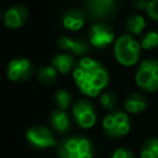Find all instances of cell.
<instances>
[{
    "label": "cell",
    "mask_w": 158,
    "mask_h": 158,
    "mask_svg": "<svg viewBox=\"0 0 158 158\" xmlns=\"http://www.w3.org/2000/svg\"><path fill=\"white\" fill-rule=\"evenodd\" d=\"M78 89L89 98H95L107 86L110 77L106 68L91 57H81L73 69Z\"/></svg>",
    "instance_id": "obj_1"
},
{
    "label": "cell",
    "mask_w": 158,
    "mask_h": 158,
    "mask_svg": "<svg viewBox=\"0 0 158 158\" xmlns=\"http://www.w3.org/2000/svg\"><path fill=\"white\" fill-rule=\"evenodd\" d=\"M94 146L89 138L73 135L63 138L57 147L59 158H94Z\"/></svg>",
    "instance_id": "obj_2"
},
{
    "label": "cell",
    "mask_w": 158,
    "mask_h": 158,
    "mask_svg": "<svg viewBox=\"0 0 158 158\" xmlns=\"http://www.w3.org/2000/svg\"><path fill=\"white\" fill-rule=\"evenodd\" d=\"M114 54L121 65L133 67L141 57V43H138L131 35H122L115 42Z\"/></svg>",
    "instance_id": "obj_3"
},
{
    "label": "cell",
    "mask_w": 158,
    "mask_h": 158,
    "mask_svg": "<svg viewBox=\"0 0 158 158\" xmlns=\"http://www.w3.org/2000/svg\"><path fill=\"white\" fill-rule=\"evenodd\" d=\"M135 80L144 91L153 93L158 90V60L153 58L143 60L136 72Z\"/></svg>",
    "instance_id": "obj_4"
},
{
    "label": "cell",
    "mask_w": 158,
    "mask_h": 158,
    "mask_svg": "<svg viewBox=\"0 0 158 158\" xmlns=\"http://www.w3.org/2000/svg\"><path fill=\"white\" fill-rule=\"evenodd\" d=\"M102 130L104 133L110 138H121L126 136L131 130L128 115L121 110L112 111L104 117Z\"/></svg>",
    "instance_id": "obj_5"
},
{
    "label": "cell",
    "mask_w": 158,
    "mask_h": 158,
    "mask_svg": "<svg viewBox=\"0 0 158 158\" xmlns=\"http://www.w3.org/2000/svg\"><path fill=\"white\" fill-rule=\"evenodd\" d=\"M89 42L93 47L102 49L110 46L115 40V32L112 27L106 23L105 21H96L94 22L88 31Z\"/></svg>",
    "instance_id": "obj_6"
},
{
    "label": "cell",
    "mask_w": 158,
    "mask_h": 158,
    "mask_svg": "<svg viewBox=\"0 0 158 158\" xmlns=\"http://www.w3.org/2000/svg\"><path fill=\"white\" fill-rule=\"evenodd\" d=\"M26 141L30 146L37 149L54 147L57 144L53 132L43 125H33L26 131Z\"/></svg>",
    "instance_id": "obj_7"
},
{
    "label": "cell",
    "mask_w": 158,
    "mask_h": 158,
    "mask_svg": "<svg viewBox=\"0 0 158 158\" xmlns=\"http://www.w3.org/2000/svg\"><path fill=\"white\" fill-rule=\"evenodd\" d=\"M73 118L81 128H91L96 122V112L91 101L86 99L78 100L72 109Z\"/></svg>",
    "instance_id": "obj_8"
},
{
    "label": "cell",
    "mask_w": 158,
    "mask_h": 158,
    "mask_svg": "<svg viewBox=\"0 0 158 158\" xmlns=\"http://www.w3.org/2000/svg\"><path fill=\"white\" fill-rule=\"evenodd\" d=\"M85 5L93 21L109 20L116 11V0H85Z\"/></svg>",
    "instance_id": "obj_9"
},
{
    "label": "cell",
    "mask_w": 158,
    "mask_h": 158,
    "mask_svg": "<svg viewBox=\"0 0 158 158\" xmlns=\"http://www.w3.org/2000/svg\"><path fill=\"white\" fill-rule=\"evenodd\" d=\"M33 64L27 58H14L7 63L6 75L12 81H26L33 74Z\"/></svg>",
    "instance_id": "obj_10"
},
{
    "label": "cell",
    "mask_w": 158,
    "mask_h": 158,
    "mask_svg": "<svg viewBox=\"0 0 158 158\" xmlns=\"http://www.w3.org/2000/svg\"><path fill=\"white\" fill-rule=\"evenodd\" d=\"M90 42L84 40L83 37H70V36H62L58 40V46L62 49L70 52L74 56H84L90 52Z\"/></svg>",
    "instance_id": "obj_11"
},
{
    "label": "cell",
    "mask_w": 158,
    "mask_h": 158,
    "mask_svg": "<svg viewBox=\"0 0 158 158\" xmlns=\"http://www.w3.org/2000/svg\"><path fill=\"white\" fill-rule=\"evenodd\" d=\"M28 17V11L23 5L15 4L6 9L4 14L5 26L9 28H20L25 25Z\"/></svg>",
    "instance_id": "obj_12"
},
{
    "label": "cell",
    "mask_w": 158,
    "mask_h": 158,
    "mask_svg": "<svg viewBox=\"0 0 158 158\" xmlns=\"http://www.w3.org/2000/svg\"><path fill=\"white\" fill-rule=\"evenodd\" d=\"M86 12L81 9H69L62 16V25L69 31H79L86 22Z\"/></svg>",
    "instance_id": "obj_13"
},
{
    "label": "cell",
    "mask_w": 158,
    "mask_h": 158,
    "mask_svg": "<svg viewBox=\"0 0 158 158\" xmlns=\"http://www.w3.org/2000/svg\"><path fill=\"white\" fill-rule=\"evenodd\" d=\"M49 123L51 127L57 133H67L72 128V120L69 114L65 110L56 109L49 115Z\"/></svg>",
    "instance_id": "obj_14"
},
{
    "label": "cell",
    "mask_w": 158,
    "mask_h": 158,
    "mask_svg": "<svg viewBox=\"0 0 158 158\" xmlns=\"http://www.w3.org/2000/svg\"><path fill=\"white\" fill-rule=\"evenodd\" d=\"M147 107V100L138 93H132L125 100V110L130 114H139Z\"/></svg>",
    "instance_id": "obj_15"
},
{
    "label": "cell",
    "mask_w": 158,
    "mask_h": 158,
    "mask_svg": "<svg viewBox=\"0 0 158 158\" xmlns=\"http://www.w3.org/2000/svg\"><path fill=\"white\" fill-rule=\"evenodd\" d=\"M52 65L57 69V72H59L60 74L65 75L72 69H74L75 62H74V58L70 54H68V53H60V54H56L52 58Z\"/></svg>",
    "instance_id": "obj_16"
},
{
    "label": "cell",
    "mask_w": 158,
    "mask_h": 158,
    "mask_svg": "<svg viewBox=\"0 0 158 158\" xmlns=\"http://www.w3.org/2000/svg\"><path fill=\"white\" fill-rule=\"evenodd\" d=\"M146 27V20L142 15L132 14L126 20V30L131 36L141 35Z\"/></svg>",
    "instance_id": "obj_17"
},
{
    "label": "cell",
    "mask_w": 158,
    "mask_h": 158,
    "mask_svg": "<svg viewBox=\"0 0 158 158\" xmlns=\"http://www.w3.org/2000/svg\"><path fill=\"white\" fill-rule=\"evenodd\" d=\"M57 69L53 67V65H44V67H41L37 72V78L38 80L44 84V85H51L53 83H56L57 80Z\"/></svg>",
    "instance_id": "obj_18"
},
{
    "label": "cell",
    "mask_w": 158,
    "mask_h": 158,
    "mask_svg": "<svg viewBox=\"0 0 158 158\" xmlns=\"http://www.w3.org/2000/svg\"><path fill=\"white\" fill-rule=\"evenodd\" d=\"M141 158H158V138H147L141 147Z\"/></svg>",
    "instance_id": "obj_19"
},
{
    "label": "cell",
    "mask_w": 158,
    "mask_h": 158,
    "mask_svg": "<svg viewBox=\"0 0 158 158\" xmlns=\"http://www.w3.org/2000/svg\"><path fill=\"white\" fill-rule=\"evenodd\" d=\"M54 99H56V104H57L58 109H60V110H67L72 105V95L65 89L57 90Z\"/></svg>",
    "instance_id": "obj_20"
},
{
    "label": "cell",
    "mask_w": 158,
    "mask_h": 158,
    "mask_svg": "<svg viewBox=\"0 0 158 158\" xmlns=\"http://www.w3.org/2000/svg\"><path fill=\"white\" fill-rule=\"evenodd\" d=\"M99 101L101 104V106L110 111V110H114L115 106H116V102H117V98H116V94L114 91H104L100 94L99 96Z\"/></svg>",
    "instance_id": "obj_21"
},
{
    "label": "cell",
    "mask_w": 158,
    "mask_h": 158,
    "mask_svg": "<svg viewBox=\"0 0 158 158\" xmlns=\"http://www.w3.org/2000/svg\"><path fill=\"white\" fill-rule=\"evenodd\" d=\"M141 47L147 51L158 47V32L156 31L146 32L141 38Z\"/></svg>",
    "instance_id": "obj_22"
},
{
    "label": "cell",
    "mask_w": 158,
    "mask_h": 158,
    "mask_svg": "<svg viewBox=\"0 0 158 158\" xmlns=\"http://www.w3.org/2000/svg\"><path fill=\"white\" fill-rule=\"evenodd\" d=\"M111 158H135V154L131 149L128 148H125V147H118L116 148L112 154H111Z\"/></svg>",
    "instance_id": "obj_23"
},
{
    "label": "cell",
    "mask_w": 158,
    "mask_h": 158,
    "mask_svg": "<svg viewBox=\"0 0 158 158\" xmlns=\"http://www.w3.org/2000/svg\"><path fill=\"white\" fill-rule=\"evenodd\" d=\"M146 12L151 19L158 21V0H149Z\"/></svg>",
    "instance_id": "obj_24"
},
{
    "label": "cell",
    "mask_w": 158,
    "mask_h": 158,
    "mask_svg": "<svg viewBox=\"0 0 158 158\" xmlns=\"http://www.w3.org/2000/svg\"><path fill=\"white\" fill-rule=\"evenodd\" d=\"M148 1L149 0H133V6L138 10H144L147 9V5H148Z\"/></svg>",
    "instance_id": "obj_25"
},
{
    "label": "cell",
    "mask_w": 158,
    "mask_h": 158,
    "mask_svg": "<svg viewBox=\"0 0 158 158\" xmlns=\"http://www.w3.org/2000/svg\"><path fill=\"white\" fill-rule=\"evenodd\" d=\"M116 1H117V0H116ZM118 1H120V0H118Z\"/></svg>",
    "instance_id": "obj_26"
}]
</instances>
